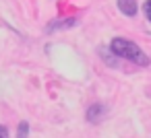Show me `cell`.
<instances>
[{
	"mask_svg": "<svg viewBox=\"0 0 151 138\" xmlns=\"http://www.w3.org/2000/svg\"><path fill=\"white\" fill-rule=\"evenodd\" d=\"M110 52L118 58H126L128 62L137 64V66H149V56L130 39L124 37H114L110 43Z\"/></svg>",
	"mask_w": 151,
	"mask_h": 138,
	"instance_id": "cell-1",
	"label": "cell"
},
{
	"mask_svg": "<svg viewBox=\"0 0 151 138\" xmlns=\"http://www.w3.org/2000/svg\"><path fill=\"white\" fill-rule=\"evenodd\" d=\"M118 9L120 13H124L126 17H134L139 6H137V0H118Z\"/></svg>",
	"mask_w": 151,
	"mask_h": 138,
	"instance_id": "cell-3",
	"label": "cell"
},
{
	"mask_svg": "<svg viewBox=\"0 0 151 138\" xmlns=\"http://www.w3.org/2000/svg\"><path fill=\"white\" fill-rule=\"evenodd\" d=\"M0 138H9V130H6V126H0Z\"/></svg>",
	"mask_w": 151,
	"mask_h": 138,
	"instance_id": "cell-7",
	"label": "cell"
},
{
	"mask_svg": "<svg viewBox=\"0 0 151 138\" xmlns=\"http://www.w3.org/2000/svg\"><path fill=\"white\" fill-rule=\"evenodd\" d=\"M143 13H145V17L151 21V0H147V2L143 4Z\"/></svg>",
	"mask_w": 151,
	"mask_h": 138,
	"instance_id": "cell-6",
	"label": "cell"
},
{
	"mask_svg": "<svg viewBox=\"0 0 151 138\" xmlns=\"http://www.w3.org/2000/svg\"><path fill=\"white\" fill-rule=\"evenodd\" d=\"M77 23V19H64V21H52V23H48V27H46V31L50 33L52 29L56 31V29H68V27H73Z\"/></svg>",
	"mask_w": 151,
	"mask_h": 138,
	"instance_id": "cell-4",
	"label": "cell"
},
{
	"mask_svg": "<svg viewBox=\"0 0 151 138\" xmlns=\"http://www.w3.org/2000/svg\"><path fill=\"white\" fill-rule=\"evenodd\" d=\"M27 134H29V124L21 122L19 128H17V138H27Z\"/></svg>",
	"mask_w": 151,
	"mask_h": 138,
	"instance_id": "cell-5",
	"label": "cell"
},
{
	"mask_svg": "<svg viewBox=\"0 0 151 138\" xmlns=\"http://www.w3.org/2000/svg\"><path fill=\"white\" fill-rule=\"evenodd\" d=\"M104 113H106V107H104L101 103H93L91 107H87V120H89L91 124H97V122L104 117Z\"/></svg>",
	"mask_w": 151,
	"mask_h": 138,
	"instance_id": "cell-2",
	"label": "cell"
}]
</instances>
